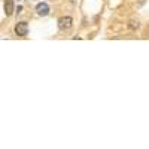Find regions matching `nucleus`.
Returning <instances> with one entry per match:
<instances>
[{"instance_id": "f257e3e1", "label": "nucleus", "mask_w": 149, "mask_h": 149, "mask_svg": "<svg viewBox=\"0 0 149 149\" xmlns=\"http://www.w3.org/2000/svg\"><path fill=\"white\" fill-rule=\"evenodd\" d=\"M15 33L18 36H21V37L27 36V33H29V24L26 21H19L17 26H15Z\"/></svg>"}, {"instance_id": "f03ea898", "label": "nucleus", "mask_w": 149, "mask_h": 149, "mask_svg": "<svg viewBox=\"0 0 149 149\" xmlns=\"http://www.w3.org/2000/svg\"><path fill=\"white\" fill-rule=\"evenodd\" d=\"M72 24H73V19L70 17H61L58 19V27L60 30H69L72 27Z\"/></svg>"}, {"instance_id": "7ed1b4c3", "label": "nucleus", "mask_w": 149, "mask_h": 149, "mask_svg": "<svg viewBox=\"0 0 149 149\" xmlns=\"http://www.w3.org/2000/svg\"><path fill=\"white\" fill-rule=\"evenodd\" d=\"M36 12H37V15H40V17H46L49 14V6L46 3H39L36 6Z\"/></svg>"}, {"instance_id": "20e7f679", "label": "nucleus", "mask_w": 149, "mask_h": 149, "mask_svg": "<svg viewBox=\"0 0 149 149\" xmlns=\"http://www.w3.org/2000/svg\"><path fill=\"white\" fill-rule=\"evenodd\" d=\"M5 14L8 17L14 14V0H5Z\"/></svg>"}, {"instance_id": "39448f33", "label": "nucleus", "mask_w": 149, "mask_h": 149, "mask_svg": "<svg viewBox=\"0 0 149 149\" xmlns=\"http://www.w3.org/2000/svg\"><path fill=\"white\" fill-rule=\"evenodd\" d=\"M139 26H140V22H139V19H131L130 21V29H139Z\"/></svg>"}, {"instance_id": "423d86ee", "label": "nucleus", "mask_w": 149, "mask_h": 149, "mask_svg": "<svg viewBox=\"0 0 149 149\" xmlns=\"http://www.w3.org/2000/svg\"><path fill=\"white\" fill-rule=\"evenodd\" d=\"M148 33H149V26H148Z\"/></svg>"}]
</instances>
